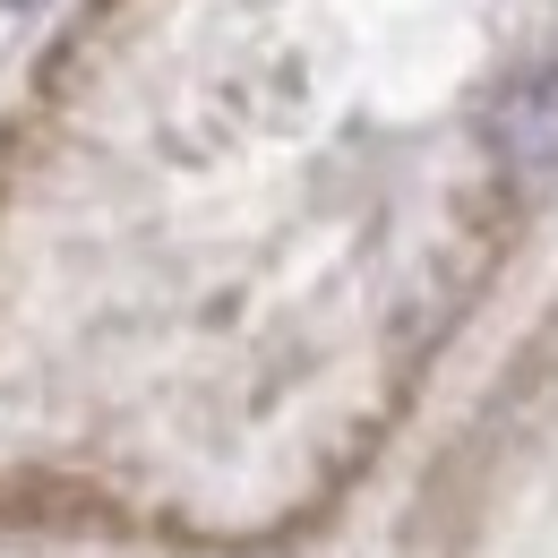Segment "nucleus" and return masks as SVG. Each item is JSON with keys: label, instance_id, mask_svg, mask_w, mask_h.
<instances>
[{"label": "nucleus", "instance_id": "nucleus-1", "mask_svg": "<svg viewBox=\"0 0 558 558\" xmlns=\"http://www.w3.org/2000/svg\"><path fill=\"white\" fill-rule=\"evenodd\" d=\"M489 146H498L507 163H524V172H550L558 163V70H542V77H524V86L498 95Z\"/></svg>", "mask_w": 558, "mask_h": 558}]
</instances>
